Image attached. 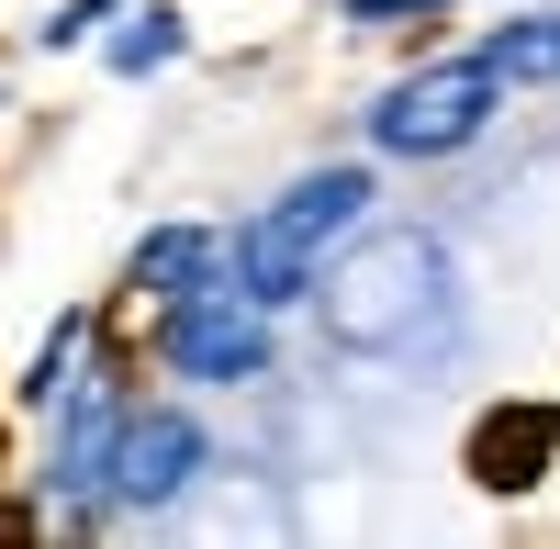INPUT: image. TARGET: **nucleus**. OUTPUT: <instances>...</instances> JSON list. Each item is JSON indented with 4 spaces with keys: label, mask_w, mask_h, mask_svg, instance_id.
Returning a JSON list of instances; mask_svg holds the SVG:
<instances>
[{
    "label": "nucleus",
    "mask_w": 560,
    "mask_h": 549,
    "mask_svg": "<svg viewBox=\"0 0 560 549\" xmlns=\"http://www.w3.org/2000/svg\"><path fill=\"white\" fill-rule=\"evenodd\" d=\"M359 213H370V179H359V168L292 179V191L236 236V292H247V303H303V281L325 269V247L359 236Z\"/></svg>",
    "instance_id": "nucleus-1"
},
{
    "label": "nucleus",
    "mask_w": 560,
    "mask_h": 549,
    "mask_svg": "<svg viewBox=\"0 0 560 549\" xmlns=\"http://www.w3.org/2000/svg\"><path fill=\"white\" fill-rule=\"evenodd\" d=\"M493 90H504V68H493V57L415 68V79H393V90H382V113H370V147H393V157H459V147L493 124Z\"/></svg>",
    "instance_id": "nucleus-2"
},
{
    "label": "nucleus",
    "mask_w": 560,
    "mask_h": 549,
    "mask_svg": "<svg viewBox=\"0 0 560 549\" xmlns=\"http://www.w3.org/2000/svg\"><path fill=\"white\" fill-rule=\"evenodd\" d=\"M438 292H448L438 247H427V236H382V247H359L348 281H337V337H359V348H415V337H427V314H438Z\"/></svg>",
    "instance_id": "nucleus-3"
},
{
    "label": "nucleus",
    "mask_w": 560,
    "mask_h": 549,
    "mask_svg": "<svg viewBox=\"0 0 560 549\" xmlns=\"http://www.w3.org/2000/svg\"><path fill=\"white\" fill-rule=\"evenodd\" d=\"M168 359L191 382H258V359H269V303H247V292H179L168 303Z\"/></svg>",
    "instance_id": "nucleus-4"
},
{
    "label": "nucleus",
    "mask_w": 560,
    "mask_h": 549,
    "mask_svg": "<svg viewBox=\"0 0 560 549\" xmlns=\"http://www.w3.org/2000/svg\"><path fill=\"white\" fill-rule=\"evenodd\" d=\"M191 471H202V427L191 416H124L113 448H102V482L124 493V505H168Z\"/></svg>",
    "instance_id": "nucleus-5"
},
{
    "label": "nucleus",
    "mask_w": 560,
    "mask_h": 549,
    "mask_svg": "<svg viewBox=\"0 0 560 549\" xmlns=\"http://www.w3.org/2000/svg\"><path fill=\"white\" fill-rule=\"evenodd\" d=\"M549 416L538 404H504V416H482V437H471V471L493 482V493H516V482H538V460H549Z\"/></svg>",
    "instance_id": "nucleus-6"
},
{
    "label": "nucleus",
    "mask_w": 560,
    "mask_h": 549,
    "mask_svg": "<svg viewBox=\"0 0 560 549\" xmlns=\"http://www.w3.org/2000/svg\"><path fill=\"white\" fill-rule=\"evenodd\" d=\"M202 269H213V236H202V224H168V236L135 247V281H158L168 303H179V292H202Z\"/></svg>",
    "instance_id": "nucleus-7"
},
{
    "label": "nucleus",
    "mask_w": 560,
    "mask_h": 549,
    "mask_svg": "<svg viewBox=\"0 0 560 549\" xmlns=\"http://www.w3.org/2000/svg\"><path fill=\"white\" fill-rule=\"evenodd\" d=\"M482 57L504 68V79H560V12H527V23H504Z\"/></svg>",
    "instance_id": "nucleus-8"
},
{
    "label": "nucleus",
    "mask_w": 560,
    "mask_h": 549,
    "mask_svg": "<svg viewBox=\"0 0 560 549\" xmlns=\"http://www.w3.org/2000/svg\"><path fill=\"white\" fill-rule=\"evenodd\" d=\"M168 45H179V23H147V34H124V68H158Z\"/></svg>",
    "instance_id": "nucleus-9"
},
{
    "label": "nucleus",
    "mask_w": 560,
    "mask_h": 549,
    "mask_svg": "<svg viewBox=\"0 0 560 549\" xmlns=\"http://www.w3.org/2000/svg\"><path fill=\"white\" fill-rule=\"evenodd\" d=\"M359 23H393V12H448V0H348Z\"/></svg>",
    "instance_id": "nucleus-10"
}]
</instances>
